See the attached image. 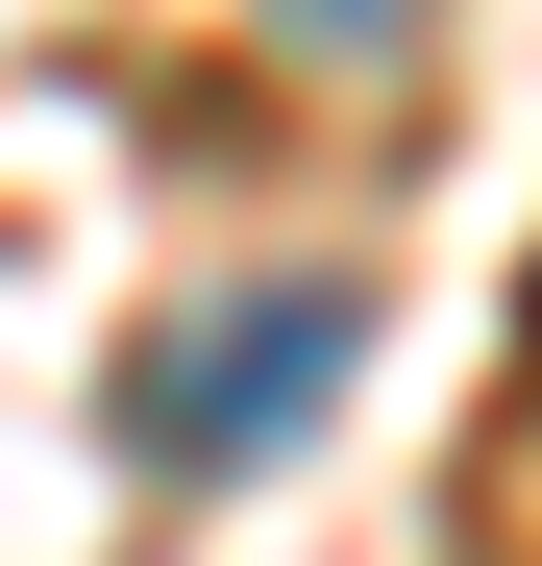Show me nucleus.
Listing matches in <instances>:
<instances>
[{
    "mask_svg": "<svg viewBox=\"0 0 542 566\" xmlns=\"http://www.w3.org/2000/svg\"><path fill=\"white\" fill-rule=\"evenodd\" d=\"M345 296H198L173 345H124V443L148 468H247V443H296L321 395H345Z\"/></svg>",
    "mask_w": 542,
    "mask_h": 566,
    "instance_id": "1",
    "label": "nucleus"
}]
</instances>
